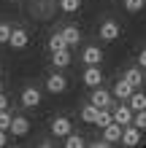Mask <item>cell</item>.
I'll use <instances>...</instances> for the list:
<instances>
[{
	"label": "cell",
	"instance_id": "cell-1",
	"mask_svg": "<svg viewBox=\"0 0 146 148\" xmlns=\"http://www.w3.org/2000/svg\"><path fill=\"white\" fill-rule=\"evenodd\" d=\"M92 105H98V108H114L116 105V97L111 94L108 89H103V86H95L92 89Z\"/></svg>",
	"mask_w": 146,
	"mask_h": 148
},
{
	"label": "cell",
	"instance_id": "cell-2",
	"mask_svg": "<svg viewBox=\"0 0 146 148\" xmlns=\"http://www.w3.org/2000/svg\"><path fill=\"white\" fill-rule=\"evenodd\" d=\"M98 35H100V40H106V43H114L119 35H122V27H119V22H114V19H106V22L100 24Z\"/></svg>",
	"mask_w": 146,
	"mask_h": 148
},
{
	"label": "cell",
	"instance_id": "cell-3",
	"mask_svg": "<svg viewBox=\"0 0 146 148\" xmlns=\"http://www.w3.org/2000/svg\"><path fill=\"white\" fill-rule=\"evenodd\" d=\"M81 81H84V86H89V89L100 86V84H103V70H100V65H87V70L81 73Z\"/></svg>",
	"mask_w": 146,
	"mask_h": 148
},
{
	"label": "cell",
	"instance_id": "cell-4",
	"mask_svg": "<svg viewBox=\"0 0 146 148\" xmlns=\"http://www.w3.org/2000/svg\"><path fill=\"white\" fill-rule=\"evenodd\" d=\"M46 89H49V94H62V92L68 89V78H65L62 73L46 75Z\"/></svg>",
	"mask_w": 146,
	"mask_h": 148
},
{
	"label": "cell",
	"instance_id": "cell-5",
	"mask_svg": "<svg viewBox=\"0 0 146 148\" xmlns=\"http://www.w3.org/2000/svg\"><path fill=\"white\" fill-rule=\"evenodd\" d=\"M71 132H73V127H71V119H65V116H57L54 121H51V135H54V137H62V140H65V137L71 135Z\"/></svg>",
	"mask_w": 146,
	"mask_h": 148
},
{
	"label": "cell",
	"instance_id": "cell-6",
	"mask_svg": "<svg viewBox=\"0 0 146 148\" xmlns=\"http://www.w3.org/2000/svg\"><path fill=\"white\" fill-rule=\"evenodd\" d=\"M122 145H127V148H133V145H138L141 143V129L135 127V124H127L125 129H122V140H119Z\"/></svg>",
	"mask_w": 146,
	"mask_h": 148
},
{
	"label": "cell",
	"instance_id": "cell-7",
	"mask_svg": "<svg viewBox=\"0 0 146 148\" xmlns=\"http://www.w3.org/2000/svg\"><path fill=\"white\" fill-rule=\"evenodd\" d=\"M30 43V35H27V30H22V27H16V30H11V38H8V46L11 49H24Z\"/></svg>",
	"mask_w": 146,
	"mask_h": 148
},
{
	"label": "cell",
	"instance_id": "cell-8",
	"mask_svg": "<svg viewBox=\"0 0 146 148\" xmlns=\"http://www.w3.org/2000/svg\"><path fill=\"white\" fill-rule=\"evenodd\" d=\"M8 132L16 135V137H24L30 132V119H24V116H14L11 119V127H8Z\"/></svg>",
	"mask_w": 146,
	"mask_h": 148
},
{
	"label": "cell",
	"instance_id": "cell-9",
	"mask_svg": "<svg viewBox=\"0 0 146 148\" xmlns=\"http://www.w3.org/2000/svg\"><path fill=\"white\" fill-rule=\"evenodd\" d=\"M81 62L84 65H100L103 62V49L100 46H87L81 51Z\"/></svg>",
	"mask_w": 146,
	"mask_h": 148
},
{
	"label": "cell",
	"instance_id": "cell-10",
	"mask_svg": "<svg viewBox=\"0 0 146 148\" xmlns=\"http://www.w3.org/2000/svg\"><path fill=\"white\" fill-rule=\"evenodd\" d=\"M133 92H135V89H133V84L127 81V78H119V81L114 84V89H111V94H114L116 100H127Z\"/></svg>",
	"mask_w": 146,
	"mask_h": 148
},
{
	"label": "cell",
	"instance_id": "cell-11",
	"mask_svg": "<svg viewBox=\"0 0 146 148\" xmlns=\"http://www.w3.org/2000/svg\"><path fill=\"white\" fill-rule=\"evenodd\" d=\"M122 124H116V121H111V124L108 127H103V140H108L111 145H114V143H119V140H122Z\"/></svg>",
	"mask_w": 146,
	"mask_h": 148
},
{
	"label": "cell",
	"instance_id": "cell-12",
	"mask_svg": "<svg viewBox=\"0 0 146 148\" xmlns=\"http://www.w3.org/2000/svg\"><path fill=\"white\" fill-rule=\"evenodd\" d=\"M114 121L122 124V127L133 124V108L130 105H114Z\"/></svg>",
	"mask_w": 146,
	"mask_h": 148
},
{
	"label": "cell",
	"instance_id": "cell-13",
	"mask_svg": "<svg viewBox=\"0 0 146 148\" xmlns=\"http://www.w3.org/2000/svg\"><path fill=\"white\" fill-rule=\"evenodd\" d=\"M22 105L24 108H38L41 105V92L35 86H27V89L22 92Z\"/></svg>",
	"mask_w": 146,
	"mask_h": 148
},
{
	"label": "cell",
	"instance_id": "cell-14",
	"mask_svg": "<svg viewBox=\"0 0 146 148\" xmlns=\"http://www.w3.org/2000/svg\"><path fill=\"white\" fill-rule=\"evenodd\" d=\"M51 65H54L57 70L68 67V65H71V49H60V51H51Z\"/></svg>",
	"mask_w": 146,
	"mask_h": 148
},
{
	"label": "cell",
	"instance_id": "cell-15",
	"mask_svg": "<svg viewBox=\"0 0 146 148\" xmlns=\"http://www.w3.org/2000/svg\"><path fill=\"white\" fill-rule=\"evenodd\" d=\"M122 78H127V81L133 84V89H138V86L143 84V78H146V75H143V67L138 65V67H130V70H125Z\"/></svg>",
	"mask_w": 146,
	"mask_h": 148
},
{
	"label": "cell",
	"instance_id": "cell-16",
	"mask_svg": "<svg viewBox=\"0 0 146 148\" xmlns=\"http://www.w3.org/2000/svg\"><path fill=\"white\" fill-rule=\"evenodd\" d=\"M111 121H114V108H100L98 116H95V127L103 129V127H108Z\"/></svg>",
	"mask_w": 146,
	"mask_h": 148
},
{
	"label": "cell",
	"instance_id": "cell-17",
	"mask_svg": "<svg viewBox=\"0 0 146 148\" xmlns=\"http://www.w3.org/2000/svg\"><path fill=\"white\" fill-rule=\"evenodd\" d=\"M60 32L65 35V43H68L71 49L81 43V30H79V27H65V30H60Z\"/></svg>",
	"mask_w": 146,
	"mask_h": 148
},
{
	"label": "cell",
	"instance_id": "cell-18",
	"mask_svg": "<svg viewBox=\"0 0 146 148\" xmlns=\"http://www.w3.org/2000/svg\"><path fill=\"white\" fill-rule=\"evenodd\" d=\"M127 105L133 108V113H135V110H143V108H146V94H143V92H133L130 97H127Z\"/></svg>",
	"mask_w": 146,
	"mask_h": 148
},
{
	"label": "cell",
	"instance_id": "cell-19",
	"mask_svg": "<svg viewBox=\"0 0 146 148\" xmlns=\"http://www.w3.org/2000/svg\"><path fill=\"white\" fill-rule=\"evenodd\" d=\"M98 105H92V102H87V105L81 108V121L84 124H95V116H98Z\"/></svg>",
	"mask_w": 146,
	"mask_h": 148
},
{
	"label": "cell",
	"instance_id": "cell-20",
	"mask_svg": "<svg viewBox=\"0 0 146 148\" xmlns=\"http://www.w3.org/2000/svg\"><path fill=\"white\" fill-rule=\"evenodd\" d=\"M60 49H71V46L65 43V35H62V32L49 35V51H60Z\"/></svg>",
	"mask_w": 146,
	"mask_h": 148
},
{
	"label": "cell",
	"instance_id": "cell-21",
	"mask_svg": "<svg viewBox=\"0 0 146 148\" xmlns=\"http://www.w3.org/2000/svg\"><path fill=\"white\" fill-rule=\"evenodd\" d=\"M81 8V0H60V11L62 14H76Z\"/></svg>",
	"mask_w": 146,
	"mask_h": 148
},
{
	"label": "cell",
	"instance_id": "cell-22",
	"mask_svg": "<svg viewBox=\"0 0 146 148\" xmlns=\"http://www.w3.org/2000/svg\"><path fill=\"white\" fill-rule=\"evenodd\" d=\"M84 145H87V140H84L81 135H73L71 132V135L65 137V148H84Z\"/></svg>",
	"mask_w": 146,
	"mask_h": 148
},
{
	"label": "cell",
	"instance_id": "cell-23",
	"mask_svg": "<svg viewBox=\"0 0 146 148\" xmlns=\"http://www.w3.org/2000/svg\"><path fill=\"white\" fill-rule=\"evenodd\" d=\"M143 5H146V0H125L127 14H138V11H143Z\"/></svg>",
	"mask_w": 146,
	"mask_h": 148
},
{
	"label": "cell",
	"instance_id": "cell-24",
	"mask_svg": "<svg viewBox=\"0 0 146 148\" xmlns=\"http://www.w3.org/2000/svg\"><path fill=\"white\" fill-rule=\"evenodd\" d=\"M133 124L141 129V132H146V108L143 110H135L133 113Z\"/></svg>",
	"mask_w": 146,
	"mask_h": 148
},
{
	"label": "cell",
	"instance_id": "cell-25",
	"mask_svg": "<svg viewBox=\"0 0 146 148\" xmlns=\"http://www.w3.org/2000/svg\"><path fill=\"white\" fill-rule=\"evenodd\" d=\"M11 24H6V22H0V43H8V38H11Z\"/></svg>",
	"mask_w": 146,
	"mask_h": 148
},
{
	"label": "cell",
	"instance_id": "cell-26",
	"mask_svg": "<svg viewBox=\"0 0 146 148\" xmlns=\"http://www.w3.org/2000/svg\"><path fill=\"white\" fill-rule=\"evenodd\" d=\"M11 113H8V108L6 110H0V129H6V132H8V127H11Z\"/></svg>",
	"mask_w": 146,
	"mask_h": 148
},
{
	"label": "cell",
	"instance_id": "cell-27",
	"mask_svg": "<svg viewBox=\"0 0 146 148\" xmlns=\"http://www.w3.org/2000/svg\"><path fill=\"white\" fill-rule=\"evenodd\" d=\"M138 65L146 70V49H141V51H138Z\"/></svg>",
	"mask_w": 146,
	"mask_h": 148
},
{
	"label": "cell",
	"instance_id": "cell-28",
	"mask_svg": "<svg viewBox=\"0 0 146 148\" xmlns=\"http://www.w3.org/2000/svg\"><path fill=\"white\" fill-rule=\"evenodd\" d=\"M6 108H8V97H6L3 92H0V110H6Z\"/></svg>",
	"mask_w": 146,
	"mask_h": 148
},
{
	"label": "cell",
	"instance_id": "cell-29",
	"mask_svg": "<svg viewBox=\"0 0 146 148\" xmlns=\"http://www.w3.org/2000/svg\"><path fill=\"white\" fill-rule=\"evenodd\" d=\"M6 143H8V140H6V129H0V148H3Z\"/></svg>",
	"mask_w": 146,
	"mask_h": 148
},
{
	"label": "cell",
	"instance_id": "cell-30",
	"mask_svg": "<svg viewBox=\"0 0 146 148\" xmlns=\"http://www.w3.org/2000/svg\"><path fill=\"white\" fill-rule=\"evenodd\" d=\"M0 92H3V81H0Z\"/></svg>",
	"mask_w": 146,
	"mask_h": 148
}]
</instances>
